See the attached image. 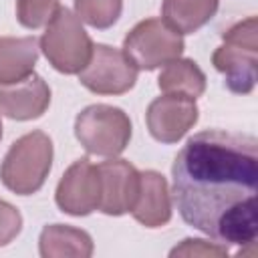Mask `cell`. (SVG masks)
Returning a JSON list of instances; mask_svg holds the SVG:
<instances>
[{
    "instance_id": "1",
    "label": "cell",
    "mask_w": 258,
    "mask_h": 258,
    "mask_svg": "<svg viewBox=\"0 0 258 258\" xmlns=\"http://www.w3.org/2000/svg\"><path fill=\"white\" fill-rule=\"evenodd\" d=\"M181 220L220 244L252 246L258 232V141L222 129L187 139L171 165Z\"/></svg>"
},
{
    "instance_id": "2",
    "label": "cell",
    "mask_w": 258,
    "mask_h": 258,
    "mask_svg": "<svg viewBox=\"0 0 258 258\" xmlns=\"http://www.w3.org/2000/svg\"><path fill=\"white\" fill-rule=\"evenodd\" d=\"M258 20L248 16L222 34V44L212 54V64L224 75L232 93L248 95L256 85L258 64Z\"/></svg>"
},
{
    "instance_id": "3",
    "label": "cell",
    "mask_w": 258,
    "mask_h": 258,
    "mask_svg": "<svg viewBox=\"0 0 258 258\" xmlns=\"http://www.w3.org/2000/svg\"><path fill=\"white\" fill-rule=\"evenodd\" d=\"M50 167V137L44 131H30L10 145L0 165V179L16 196H32L44 185Z\"/></svg>"
},
{
    "instance_id": "4",
    "label": "cell",
    "mask_w": 258,
    "mask_h": 258,
    "mask_svg": "<svg viewBox=\"0 0 258 258\" xmlns=\"http://www.w3.org/2000/svg\"><path fill=\"white\" fill-rule=\"evenodd\" d=\"M38 46L52 69L62 75H79L93 54V40L79 16L62 6L46 24Z\"/></svg>"
},
{
    "instance_id": "5",
    "label": "cell",
    "mask_w": 258,
    "mask_h": 258,
    "mask_svg": "<svg viewBox=\"0 0 258 258\" xmlns=\"http://www.w3.org/2000/svg\"><path fill=\"white\" fill-rule=\"evenodd\" d=\"M75 137L91 155L117 157L131 141V121L119 107L89 105L75 119Z\"/></svg>"
},
{
    "instance_id": "6",
    "label": "cell",
    "mask_w": 258,
    "mask_h": 258,
    "mask_svg": "<svg viewBox=\"0 0 258 258\" xmlns=\"http://www.w3.org/2000/svg\"><path fill=\"white\" fill-rule=\"evenodd\" d=\"M123 52L137 69L153 71L181 56L183 38L163 18H145L125 36Z\"/></svg>"
},
{
    "instance_id": "7",
    "label": "cell",
    "mask_w": 258,
    "mask_h": 258,
    "mask_svg": "<svg viewBox=\"0 0 258 258\" xmlns=\"http://www.w3.org/2000/svg\"><path fill=\"white\" fill-rule=\"evenodd\" d=\"M137 71L123 50L109 44H93V54L79 73V81L97 95H123L135 87Z\"/></svg>"
},
{
    "instance_id": "8",
    "label": "cell",
    "mask_w": 258,
    "mask_h": 258,
    "mask_svg": "<svg viewBox=\"0 0 258 258\" xmlns=\"http://www.w3.org/2000/svg\"><path fill=\"white\" fill-rule=\"evenodd\" d=\"M200 117L196 99L163 93L147 107L145 121L151 137L159 143H177Z\"/></svg>"
},
{
    "instance_id": "9",
    "label": "cell",
    "mask_w": 258,
    "mask_h": 258,
    "mask_svg": "<svg viewBox=\"0 0 258 258\" xmlns=\"http://www.w3.org/2000/svg\"><path fill=\"white\" fill-rule=\"evenodd\" d=\"M101 200V177L95 163L87 157L77 159L60 177L54 202L60 212L69 216H89L99 210Z\"/></svg>"
},
{
    "instance_id": "10",
    "label": "cell",
    "mask_w": 258,
    "mask_h": 258,
    "mask_svg": "<svg viewBox=\"0 0 258 258\" xmlns=\"http://www.w3.org/2000/svg\"><path fill=\"white\" fill-rule=\"evenodd\" d=\"M101 177L99 210L107 216H123L131 212L139 194V173L125 159H109L97 165Z\"/></svg>"
},
{
    "instance_id": "11",
    "label": "cell",
    "mask_w": 258,
    "mask_h": 258,
    "mask_svg": "<svg viewBox=\"0 0 258 258\" xmlns=\"http://www.w3.org/2000/svg\"><path fill=\"white\" fill-rule=\"evenodd\" d=\"M50 105V87L38 75L0 85V115L14 121H32L44 115Z\"/></svg>"
},
{
    "instance_id": "12",
    "label": "cell",
    "mask_w": 258,
    "mask_h": 258,
    "mask_svg": "<svg viewBox=\"0 0 258 258\" xmlns=\"http://www.w3.org/2000/svg\"><path fill=\"white\" fill-rule=\"evenodd\" d=\"M131 214L145 228H161L171 220L169 189L159 171L147 169L139 173V194Z\"/></svg>"
},
{
    "instance_id": "13",
    "label": "cell",
    "mask_w": 258,
    "mask_h": 258,
    "mask_svg": "<svg viewBox=\"0 0 258 258\" xmlns=\"http://www.w3.org/2000/svg\"><path fill=\"white\" fill-rule=\"evenodd\" d=\"M38 50L40 46L34 36H0V85L32 75Z\"/></svg>"
},
{
    "instance_id": "14",
    "label": "cell",
    "mask_w": 258,
    "mask_h": 258,
    "mask_svg": "<svg viewBox=\"0 0 258 258\" xmlns=\"http://www.w3.org/2000/svg\"><path fill=\"white\" fill-rule=\"evenodd\" d=\"M38 252L42 258H89L93 254V240L85 230L64 224H50L40 232Z\"/></svg>"
},
{
    "instance_id": "15",
    "label": "cell",
    "mask_w": 258,
    "mask_h": 258,
    "mask_svg": "<svg viewBox=\"0 0 258 258\" xmlns=\"http://www.w3.org/2000/svg\"><path fill=\"white\" fill-rule=\"evenodd\" d=\"M220 0H163L161 16L179 34H191L218 12Z\"/></svg>"
},
{
    "instance_id": "16",
    "label": "cell",
    "mask_w": 258,
    "mask_h": 258,
    "mask_svg": "<svg viewBox=\"0 0 258 258\" xmlns=\"http://www.w3.org/2000/svg\"><path fill=\"white\" fill-rule=\"evenodd\" d=\"M157 87L161 93L198 99L206 91V75L191 58H175L163 64L157 77Z\"/></svg>"
},
{
    "instance_id": "17",
    "label": "cell",
    "mask_w": 258,
    "mask_h": 258,
    "mask_svg": "<svg viewBox=\"0 0 258 258\" xmlns=\"http://www.w3.org/2000/svg\"><path fill=\"white\" fill-rule=\"evenodd\" d=\"M123 10V0H75V12L79 20L93 28H111Z\"/></svg>"
},
{
    "instance_id": "18",
    "label": "cell",
    "mask_w": 258,
    "mask_h": 258,
    "mask_svg": "<svg viewBox=\"0 0 258 258\" xmlns=\"http://www.w3.org/2000/svg\"><path fill=\"white\" fill-rule=\"evenodd\" d=\"M58 8V0H16V18L24 28L36 30L46 26Z\"/></svg>"
},
{
    "instance_id": "19",
    "label": "cell",
    "mask_w": 258,
    "mask_h": 258,
    "mask_svg": "<svg viewBox=\"0 0 258 258\" xmlns=\"http://www.w3.org/2000/svg\"><path fill=\"white\" fill-rule=\"evenodd\" d=\"M171 256H228V248L220 242L187 238L171 250Z\"/></svg>"
},
{
    "instance_id": "20",
    "label": "cell",
    "mask_w": 258,
    "mask_h": 258,
    "mask_svg": "<svg viewBox=\"0 0 258 258\" xmlns=\"http://www.w3.org/2000/svg\"><path fill=\"white\" fill-rule=\"evenodd\" d=\"M20 230H22L20 212L12 204L0 200V246L10 244L20 234Z\"/></svg>"
},
{
    "instance_id": "21",
    "label": "cell",
    "mask_w": 258,
    "mask_h": 258,
    "mask_svg": "<svg viewBox=\"0 0 258 258\" xmlns=\"http://www.w3.org/2000/svg\"><path fill=\"white\" fill-rule=\"evenodd\" d=\"M0 139H2V121H0Z\"/></svg>"
}]
</instances>
